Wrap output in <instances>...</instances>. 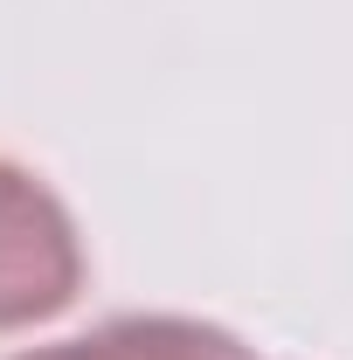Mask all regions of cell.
Listing matches in <instances>:
<instances>
[{
  "mask_svg": "<svg viewBox=\"0 0 353 360\" xmlns=\"http://www.w3.org/2000/svg\"><path fill=\"white\" fill-rule=\"evenodd\" d=\"M84 291V236L42 174L0 160V333L70 312Z\"/></svg>",
  "mask_w": 353,
  "mask_h": 360,
  "instance_id": "1",
  "label": "cell"
},
{
  "mask_svg": "<svg viewBox=\"0 0 353 360\" xmlns=\"http://www.w3.org/2000/svg\"><path fill=\"white\" fill-rule=\"evenodd\" d=\"M14 360H257L236 333H222L208 319H180V312H125L104 319L77 340L56 347H28Z\"/></svg>",
  "mask_w": 353,
  "mask_h": 360,
  "instance_id": "2",
  "label": "cell"
}]
</instances>
